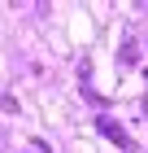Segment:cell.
Returning <instances> with one entry per match:
<instances>
[{
  "mask_svg": "<svg viewBox=\"0 0 148 153\" xmlns=\"http://www.w3.org/2000/svg\"><path fill=\"white\" fill-rule=\"evenodd\" d=\"M96 127H100V136H105V140H113L122 153H135V149H139V144L131 140V131H126L122 123H118V118H109V114H96Z\"/></svg>",
  "mask_w": 148,
  "mask_h": 153,
  "instance_id": "6da1fadb",
  "label": "cell"
},
{
  "mask_svg": "<svg viewBox=\"0 0 148 153\" xmlns=\"http://www.w3.org/2000/svg\"><path fill=\"white\" fill-rule=\"evenodd\" d=\"M118 57H122V61H126V66H131V61H139V48H135V44H131V39H126V44H122V53H118Z\"/></svg>",
  "mask_w": 148,
  "mask_h": 153,
  "instance_id": "7a4b0ae2",
  "label": "cell"
},
{
  "mask_svg": "<svg viewBox=\"0 0 148 153\" xmlns=\"http://www.w3.org/2000/svg\"><path fill=\"white\" fill-rule=\"evenodd\" d=\"M144 118H148V101H144Z\"/></svg>",
  "mask_w": 148,
  "mask_h": 153,
  "instance_id": "3957f363",
  "label": "cell"
}]
</instances>
